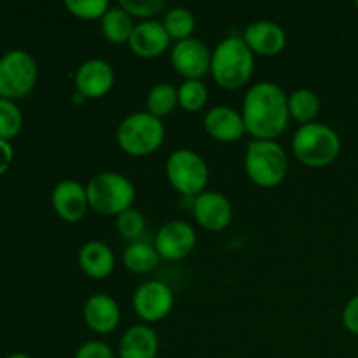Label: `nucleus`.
<instances>
[{
    "label": "nucleus",
    "mask_w": 358,
    "mask_h": 358,
    "mask_svg": "<svg viewBox=\"0 0 358 358\" xmlns=\"http://www.w3.org/2000/svg\"><path fill=\"white\" fill-rule=\"evenodd\" d=\"M241 115L255 140H275L289 126V96L278 84L262 80L247 91Z\"/></svg>",
    "instance_id": "1"
},
{
    "label": "nucleus",
    "mask_w": 358,
    "mask_h": 358,
    "mask_svg": "<svg viewBox=\"0 0 358 358\" xmlns=\"http://www.w3.org/2000/svg\"><path fill=\"white\" fill-rule=\"evenodd\" d=\"M210 73L224 90H240L254 73V52L243 37H227L212 52Z\"/></svg>",
    "instance_id": "2"
},
{
    "label": "nucleus",
    "mask_w": 358,
    "mask_h": 358,
    "mask_svg": "<svg viewBox=\"0 0 358 358\" xmlns=\"http://www.w3.org/2000/svg\"><path fill=\"white\" fill-rule=\"evenodd\" d=\"M294 156L310 168H324L334 163L341 152V140L338 133L327 124L311 122L294 133Z\"/></svg>",
    "instance_id": "3"
},
{
    "label": "nucleus",
    "mask_w": 358,
    "mask_h": 358,
    "mask_svg": "<svg viewBox=\"0 0 358 358\" xmlns=\"http://www.w3.org/2000/svg\"><path fill=\"white\" fill-rule=\"evenodd\" d=\"M245 170L255 185L273 189L287 177L289 157L275 140H252L245 154Z\"/></svg>",
    "instance_id": "4"
},
{
    "label": "nucleus",
    "mask_w": 358,
    "mask_h": 358,
    "mask_svg": "<svg viewBox=\"0 0 358 358\" xmlns=\"http://www.w3.org/2000/svg\"><path fill=\"white\" fill-rule=\"evenodd\" d=\"M90 208L101 215H121L133 208L135 201V185L128 177L114 171L98 173L86 185Z\"/></svg>",
    "instance_id": "5"
},
{
    "label": "nucleus",
    "mask_w": 358,
    "mask_h": 358,
    "mask_svg": "<svg viewBox=\"0 0 358 358\" xmlns=\"http://www.w3.org/2000/svg\"><path fill=\"white\" fill-rule=\"evenodd\" d=\"M164 140L163 121L149 112L129 114L117 128V143L126 154L135 157L156 152Z\"/></svg>",
    "instance_id": "6"
},
{
    "label": "nucleus",
    "mask_w": 358,
    "mask_h": 358,
    "mask_svg": "<svg viewBox=\"0 0 358 358\" xmlns=\"http://www.w3.org/2000/svg\"><path fill=\"white\" fill-rule=\"evenodd\" d=\"M166 177L180 194L198 198L208 184V164L191 149H178L166 161Z\"/></svg>",
    "instance_id": "7"
},
{
    "label": "nucleus",
    "mask_w": 358,
    "mask_h": 358,
    "mask_svg": "<svg viewBox=\"0 0 358 358\" xmlns=\"http://www.w3.org/2000/svg\"><path fill=\"white\" fill-rule=\"evenodd\" d=\"M37 63L30 52L14 49L0 58V98L20 100L24 98L37 83Z\"/></svg>",
    "instance_id": "8"
},
{
    "label": "nucleus",
    "mask_w": 358,
    "mask_h": 358,
    "mask_svg": "<svg viewBox=\"0 0 358 358\" xmlns=\"http://www.w3.org/2000/svg\"><path fill=\"white\" fill-rule=\"evenodd\" d=\"M171 65L185 80H201L212 66V52L199 38L178 41L171 49Z\"/></svg>",
    "instance_id": "9"
},
{
    "label": "nucleus",
    "mask_w": 358,
    "mask_h": 358,
    "mask_svg": "<svg viewBox=\"0 0 358 358\" xmlns=\"http://www.w3.org/2000/svg\"><path fill=\"white\" fill-rule=\"evenodd\" d=\"M175 297L170 287L163 282H145L135 290L133 310L143 322H159L173 310Z\"/></svg>",
    "instance_id": "10"
},
{
    "label": "nucleus",
    "mask_w": 358,
    "mask_h": 358,
    "mask_svg": "<svg viewBox=\"0 0 358 358\" xmlns=\"http://www.w3.org/2000/svg\"><path fill=\"white\" fill-rule=\"evenodd\" d=\"M196 247V231L184 220H171L157 231L154 248L161 259L180 261L191 255Z\"/></svg>",
    "instance_id": "11"
},
{
    "label": "nucleus",
    "mask_w": 358,
    "mask_h": 358,
    "mask_svg": "<svg viewBox=\"0 0 358 358\" xmlns=\"http://www.w3.org/2000/svg\"><path fill=\"white\" fill-rule=\"evenodd\" d=\"M73 83L77 93L96 100L105 96L114 86V69L105 59H87L76 70Z\"/></svg>",
    "instance_id": "12"
},
{
    "label": "nucleus",
    "mask_w": 358,
    "mask_h": 358,
    "mask_svg": "<svg viewBox=\"0 0 358 358\" xmlns=\"http://www.w3.org/2000/svg\"><path fill=\"white\" fill-rule=\"evenodd\" d=\"M194 219L203 229L222 231L233 219L231 201L217 191H205L194 198Z\"/></svg>",
    "instance_id": "13"
},
{
    "label": "nucleus",
    "mask_w": 358,
    "mask_h": 358,
    "mask_svg": "<svg viewBox=\"0 0 358 358\" xmlns=\"http://www.w3.org/2000/svg\"><path fill=\"white\" fill-rule=\"evenodd\" d=\"M52 208L59 219L66 222H79L90 208L87 191L77 180H62L51 194Z\"/></svg>",
    "instance_id": "14"
},
{
    "label": "nucleus",
    "mask_w": 358,
    "mask_h": 358,
    "mask_svg": "<svg viewBox=\"0 0 358 358\" xmlns=\"http://www.w3.org/2000/svg\"><path fill=\"white\" fill-rule=\"evenodd\" d=\"M170 35L166 28L159 21H142L135 24L131 38H129V49L140 58H157L170 48Z\"/></svg>",
    "instance_id": "15"
},
{
    "label": "nucleus",
    "mask_w": 358,
    "mask_h": 358,
    "mask_svg": "<svg viewBox=\"0 0 358 358\" xmlns=\"http://www.w3.org/2000/svg\"><path fill=\"white\" fill-rule=\"evenodd\" d=\"M243 41L254 55L276 56L285 49L287 35L285 30L273 21H255L245 28Z\"/></svg>",
    "instance_id": "16"
},
{
    "label": "nucleus",
    "mask_w": 358,
    "mask_h": 358,
    "mask_svg": "<svg viewBox=\"0 0 358 358\" xmlns=\"http://www.w3.org/2000/svg\"><path fill=\"white\" fill-rule=\"evenodd\" d=\"M205 129L212 138L226 143L236 142L247 133L243 115L227 105L210 108L205 115Z\"/></svg>",
    "instance_id": "17"
},
{
    "label": "nucleus",
    "mask_w": 358,
    "mask_h": 358,
    "mask_svg": "<svg viewBox=\"0 0 358 358\" xmlns=\"http://www.w3.org/2000/svg\"><path fill=\"white\" fill-rule=\"evenodd\" d=\"M84 320L96 334H110L121 320L117 303L107 294H94L84 304Z\"/></svg>",
    "instance_id": "18"
},
{
    "label": "nucleus",
    "mask_w": 358,
    "mask_h": 358,
    "mask_svg": "<svg viewBox=\"0 0 358 358\" xmlns=\"http://www.w3.org/2000/svg\"><path fill=\"white\" fill-rule=\"evenodd\" d=\"M159 339L149 325H133L119 341V358H156Z\"/></svg>",
    "instance_id": "19"
},
{
    "label": "nucleus",
    "mask_w": 358,
    "mask_h": 358,
    "mask_svg": "<svg viewBox=\"0 0 358 358\" xmlns=\"http://www.w3.org/2000/svg\"><path fill=\"white\" fill-rule=\"evenodd\" d=\"M79 266L86 276L103 280L115 268V259L110 248L101 241H87L79 250Z\"/></svg>",
    "instance_id": "20"
},
{
    "label": "nucleus",
    "mask_w": 358,
    "mask_h": 358,
    "mask_svg": "<svg viewBox=\"0 0 358 358\" xmlns=\"http://www.w3.org/2000/svg\"><path fill=\"white\" fill-rule=\"evenodd\" d=\"M133 30V17L121 6L110 7L101 17V34L112 44H128Z\"/></svg>",
    "instance_id": "21"
},
{
    "label": "nucleus",
    "mask_w": 358,
    "mask_h": 358,
    "mask_svg": "<svg viewBox=\"0 0 358 358\" xmlns=\"http://www.w3.org/2000/svg\"><path fill=\"white\" fill-rule=\"evenodd\" d=\"M159 254L156 248L147 241H133L126 247L122 254V262L131 273L145 275V273L154 271L159 264Z\"/></svg>",
    "instance_id": "22"
},
{
    "label": "nucleus",
    "mask_w": 358,
    "mask_h": 358,
    "mask_svg": "<svg viewBox=\"0 0 358 358\" xmlns=\"http://www.w3.org/2000/svg\"><path fill=\"white\" fill-rule=\"evenodd\" d=\"M320 112V98L311 90H297L289 96V114L301 124H311Z\"/></svg>",
    "instance_id": "23"
},
{
    "label": "nucleus",
    "mask_w": 358,
    "mask_h": 358,
    "mask_svg": "<svg viewBox=\"0 0 358 358\" xmlns=\"http://www.w3.org/2000/svg\"><path fill=\"white\" fill-rule=\"evenodd\" d=\"M178 105V90L170 83H159L147 94V112L163 119L170 115Z\"/></svg>",
    "instance_id": "24"
},
{
    "label": "nucleus",
    "mask_w": 358,
    "mask_h": 358,
    "mask_svg": "<svg viewBox=\"0 0 358 358\" xmlns=\"http://www.w3.org/2000/svg\"><path fill=\"white\" fill-rule=\"evenodd\" d=\"M163 24L170 38H175L178 42L191 38L196 27V20L194 14L189 9H185V7H173V9H170L164 14Z\"/></svg>",
    "instance_id": "25"
},
{
    "label": "nucleus",
    "mask_w": 358,
    "mask_h": 358,
    "mask_svg": "<svg viewBox=\"0 0 358 358\" xmlns=\"http://www.w3.org/2000/svg\"><path fill=\"white\" fill-rule=\"evenodd\" d=\"M208 100V90L201 80H184L178 87V105L187 112L201 110Z\"/></svg>",
    "instance_id": "26"
},
{
    "label": "nucleus",
    "mask_w": 358,
    "mask_h": 358,
    "mask_svg": "<svg viewBox=\"0 0 358 358\" xmlns=\"http://www.w3.org/2000/svg\"><path fill=\"white\" fill-rule=\"evenodd\" d=\"M23 126V115L20 107L14 101L0 98V138H14L21 131Z\"/></svg>",
    "instance_id": "27"
},
{
    "label": "nucleus",
    "mask_w": 358,
    "mask_h": 358,
    "mask_svg": "<svg viewBox=\"0 0 358 358\" xmlns=\"http://www.w3.org/2000/svg\"><path fill=\"white\" fill-rule=\"evenodd\" d=\"M65 7L72 16L84 21L101 20L110 9L107 0H66Z\"/></svg>",
    "instance_id": "28"
},
{
    "label": "nucleus",
    "mask_w": 358,
    "mask_h": 358,
    "mask_svg": "<svg viewBox=\"0 0 358 358\" xmlns=\"http://www.w3.org/2000/svg\"><path fill=\"white\" fill-rule=\"evenodd\" d=\"M145 229V219L136 208H129L117 215V231L124 240L138 241V238L143 234Z\"/></svg>",
    "instance_id": "29"
},
{
    "label": "nucleus",
    "mask_w": 358,
    "mask_h": 358,
    "mask_svg": "<svg viewBox=\"0 0 358 358\" xmlns=\"http://www.w3.org/2000/svg\"><path fill=\"white\" fill-rule=\"evenodd\" d=\"M119 6L131 17H140L143 21H150V17L168 9L166 0H122Z\"/></svg>",
    "instance_id": "30"
},
{
    "label": "nucleus",
    "mask_w": 358,
    "mask_h": 358,
    "mask_svg": "<svg viewBox=\"0 0 358 358\" xmlns=\"http://www.w3.org/2000/svg\"><path fill=\"white\" fill-rule=\"evenodd\" d=\"M73 358H115L110 346L103 341H87L76 352Z\"/></svg>",
    "instance_id": "31"
},
{
    "label": "nucleus",
    "mask_w": 358,
    "mask_h": 358,
    "mask_svg": "<svg viewBox=\"0 0 358 358\" xmlns=\"http://www.w3.org/2000/svg\"><path fill=\"white\" fill-rule=\"evenodd\" d=\"M343 325L346 331L358 336V296L346 304L345 311H343Z\"/></svg>",
    "instance_id": "32"
},
{
    "label": "nucleus",
    "mask_w": 358,
    "mask_h": 358,
    "mask_svg": "<svg viewBox=\"0 0 358 358\" xmlns=\"http://www.w3.org/2000/svg\"><path fill=\"white\" fill-rule=\"evenodd\" d=\"M14 157V150L10 147V143L7 140L0 138V175L6 173L9 170L10 163H13Z\"/></svg>",
    "instance_id": "33"
},
{
    "label": "nucleus",
    "mask_w": 358,
    "mask_h": 358,
    "mask_svg": "<svg viewBox=\"0 0 358 358\" xmlns=\"http://www.w3.org/2000/svg\"><path fill=\"white\" fill-rule=\"evenodd\" d=\"M7 358H31V357L24 355V353H14V355H9Z\"/></svg>",
    "instance_id": "34"
},
{
    "label": "nucleus",
    "mask_w": 358,
    "mask_h": 358,
    "mask_svg": "<svg viewBox=\"0 0 358 358\" xmlns=\"http://www.w3.org/2000/svg\"><path fill=\"white\" fill-rule=\"evenodd\" d=\"M357 9H358V2H357Z\"/></svg>",
    "instance_id": "35"
}]
</instances>
